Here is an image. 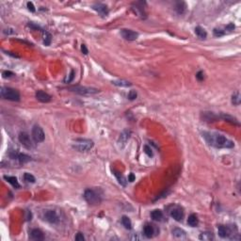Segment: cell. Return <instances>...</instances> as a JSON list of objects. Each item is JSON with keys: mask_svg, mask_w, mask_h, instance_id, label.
Returning <instances> with one entry per match:
<instances>
[{"mask_svg": "<svg viewBox=\"0 0 241 241\" xmlns=\"http://www.w3.org/2000/svg\"><path fill=\"white\" fill-rule=\"evenodd\" d=\"M2 75H3V77H5V78H7V77H11V76L14 75H13V73H12V72H11V71H4Z\"/></svg>", "mask_w": 241, "mask_h": 241, "instance_id": "cell-40", "label": "cell"}, {"mask_svg": "<svg viewBox=\"0 0 241 241\" xmlns=\"http://www.w3.org/2000/svg\"><path fill=\"white\" fill-rule=\"evenodd\" d=\"M10 157L12 159H17L21 164H25L27 163L29 161H31V157L26 154H21V153H10Z\"/></svg>", "mask_w": 241, "mask_h": 241, "instance_id": "cell-12", "label": "cell"}, {"mask_svg": "<svg viewBox=\"0 0 241 241\" xmlns=\"http://www.w3.org/2000/svg\"><path fill=\"white\" fill-rule=\"evenodd\" d=\"M199 238H200L201 240H204V241H211V240H213L215 237H214V234H213L212 232H203V233L200 234Z\"/></svg>", "mask_w": 241, "mask_h": 241, "instance_id": "cell-26", "label": "cell"}, {"mask_svg": "<svg viewBox=\"0 0 241 241\" xmlns=\"http://www.w3.org/2000/svg\"><path fill=\"white\" fill-rule=\"evenodd\" d=\"M195 33L200 39H205L207 37V33H206L205 29L201 27H195Z\"/></svg>", "mask_w": 241, "mask_h": 241, "instance_id": "cell-27", "label": "cell"}, {"mask_svg": "<svg viewBox=\"0 0 241 241\" xmlns=\"http://www.w3.org/2000/svg\"><path fill=\"white\" fill-rule=\"evenodd\" d=\"M42 219L45 221L49 222L51 224H57V223L60 222V217H59L58 213L55 210H52V209H47V210L43 211Z\"/></svg>", "mask_w": 241, "mask_h": 241, "instance_id": "cell-6", "label": "cell"}, {"mask_svg": "<svg viewBox=\"0 0 241 241\" xmlns=\"http://www.w3.org/2000/svg\"><path fill=\"white\" fill-rule=\"evenodd\" d=\"M75 239L76 241H84V240H85V237H84L83 234L77 233L76 235H75Z\"/></svg>", "mask_w": 241, "mask_h": 241, "instance_id": "cell-38", "label": "cell"}, {"mask_svg": "<svg viewBox=\"0 0 241 241\" xmlns=\"http://www.w3.org/2000/svg\"><path fill=\"white\" fill-rule=\"evenodd\" d=\"M172 235L177 239H185L186 238V233L181 228H174L172 230Z\"/></svg>", "mask_w": 241, "mask_h": 241, "instance_id": "cell-20", "label": "cell"}, {"mask_svg": "<svg viewBox=\"0 0 241 241\" xmlns=\"http://www.w3.org/2000/svg\"><path fill=\"white\" fill-rule=\"evenodd\" d=\"M27 26L29 27H31V28H33V29H40V30H42L39 26H37V25H34L33 23H28L27 24Z\"/></svg>", "mask_w": 241, "mask_h": 241, "instance_id": "cell-44", "label": "cell"}, {"mask_svg": "<svg viewBox=\"0 0 241 241\" xmlns=\"http://www.w3.org/2000/svg\"><path fill=\"white\" fill-rule=\"evenodd\" d=\"M196 77H197V79H198L199 81L204 80V78H205V76H204V73H203L202 71L198 72V73H197V75H196Z\"/></svg>", "mask_w": 241, "mask_h": 241, "instance_id": "cell-41", "label": "cell"}, {"mask_svg": "<svg viewBox=\"0 0 241 241\" xmlns=\"http://www.w3.org/2000/svg\"><path fill=\"white\" fill-rule=\"evenodd\" d=\"M43 43L45 45H49L51 42V35L46 31H43Z\"/></svg>", "mask_w": 241, "mask_h": 241, "instance_id": "cell-33", "label": "cell"}, {"mask_svg": "<svg viewBox=\"0 0 241 241\" xmlns=\"http://www.w3.org/2000/svg\"><path fill=\"white\" fill-rule=\"evenodd\" d=\"M0 95H1L3 99L13 102H18L21 98L20 92L17 89L10 87H2L1 89H0Z\"/></svg>", "mask_w": 241, "mask_h": 241, "instance_id": "cell-2", "label": "cell"}, {"mask_svg": "<svg viewBox=\"0 0 241 241\" xmlns=\"http://www.w3.org/2000/svg\"><path fill=\"white\" fill-rule=\"evenodd\" d=\"M81 51H82V53H83L84 55H87V54L89 53L86 44H82V45H81Z\"/></svg>", "mask_w": 241, "mask_h": 241, "instance_id": "cell-43", "label": "cell"}, {"mask_svg": "<svg viewBox=\"0 0 241 241\" xmlns=\"http://www.w3.org/2000/svg\"><path fill=\"white\" fill-rule=\"evenodd\" d=\"M112 84L115 86H119V87H129L132 84L126 80H114L112 81Z\"/></svg>", "mask_w": 241, "mask_h": 241, "instance_id": "cell-30", "label": "cell"}, {"mask_svg": "<svg viewBox=\"0 0 241 241\" xmlns=\"http://www.w3.org/2000/svg\"><path fill=\"white\" fill-rule=\"evenodd\" d=\"M122 223H123V225L124 226L125 229H127V230H131V229H132V222H131V220H130V219H129L128 217L123 216V218H122Z\"/></svg>", "mask_w": 241, "mask_h": 241, "instance_id": "cell-28", "label": "cell"}, {"mask_svg": "<svg viewBox=\"0 0 241 241\" xmlns=\"http://www.w3.org/2000/svg\"><path fill=\"white\" fill-rule=\"evenodd\" d=\"M169 213L170 216L176 221H181L184 218V210L179 205H171Z\"/></svg>", "mask_w": 241, "mask_h": 241, "instance_id": "cell-8", "label": "cell"}, {"mask_svg": "<svg viewBox=\"0 0 241 241\" xmlns=\"http://www.w3.org/2000/svg\"><path fill=\"white\" fill-rule=\"evenodd\" d=\"M75 71L74 70H72L71 71V74L69 75V76H67L65 79H64V82L65 83H70V82H72L73 81V79H74V77H75Z\"/></svg>", "mask_w": 241, "mask_h": 241, "instance_id": "cell-36", "label": "cell"}, {"mask_svg": "<svg viewBox=\"0 0 241 241\" xmlns=\"http://www.w3.org/2000/svg\"><path fill=\"white\" fill-rule=\"evenodd\" d=\"M151 218L155 221H162L163 218H164V215H163V212L161 210L156 209V210H153L151 212Z\"/></svg>", "mask_w": 241, "mask_h": 241, "instance_id": "cell-21", "label": "cell"}, {"mask_svg": "<svg viewBox=\"0 0 241 241\" xmlns=\"http://www.w3.org/2000/svg\"><path fill=\"white\" fill-rule=\"evenodd\" d=\"M36 98L41 103H49L51 101V99H52L51 96L48 94L47 92L43 91V90L36 91Z\"/></svg>", "mask_w": 241, "mask_h": 241, "instance_id": "cell-13", "label": "cell"}, {"mask_svg": "<svg viewBox=\"0 0 241 241\" xmlns=\"http://www.w3.org/2000/svg\"><path fill=\"white\" fill-rule=\"evenodd\" d=\"M199 223L198 217L195 214H191L187 219V224L191 227H196Z\"/></svg>", "mask_w": 241, "mask_h": 241, "instance_id": "cell-24", "label": "cell"}, {"mask_svg": "<svg viewBox=\"0 0 241 241\" xmlns=\"http://www.w3.org/2000/svg\"><path fill=\"white\" fill-rule=\"evenodd\" d=\"M94 145V143L91 139H88V138H78L75 139L73 142V148L77 151V152H87L89 151Z\"/></svg>", "mask_w": 241, "mask_h": 241, "instance_id": "cell-4", "label": "cell"}, {"mask_svg": "<svg viewBox=\"0 0 241 241\" xmlns=\"http://www.w3.org/2000/svg\"><path fill=\"white\" fill-rule=\"evenodd\" d=\"M18 139L25 148H27V149L34 148V143H33L30 136L27 132H21L18 136Z\"/></svg>", "mask_w": 241, "mask_h": 241, "instance_id": "cell-7", "label": "cell"}, {"mask_svg": "<svg viewBox=\"0 0 241 241\" xmlns=\"http://www.w3.org/2000/svg\"><path fill=\"white\" fill-rule=\"evenodd\" d=\"M213 33H214V36H215V37H221V36L225 35L226 32H225L223 29H221V28H215L214 31H213Z\"/></svg>", "mask_w": 241, "mask_h": 241, "instance_id": "cell-34", "label": "cell"}, {"mask_svg": "<svg viewBox=\"0 0 241 241\" xmlns=\"http://www.w3.org/2000/svg\"><path fill=\"white\" fill-rule=\"evenodd\" d=\"M114 174H115V176L117 177V179H118V181H119V183H120L121 185H123V186H125V185H126L125 178H124V177H123L120 172H118V171H114Z\"/></svg>", "mask_w": 241, "mask_h": 241, "instance_id": "cell-31", "label": "cell"}, {"mask_svg": "<svg viewBox=\"0 0 241 241\" xmlns=\"http://www.w3.org/2000/svg\"><path fill=\"white\" fill-rule=\"evenodd\" d=\"M92 9L97 12L102 17H107L108 14V6L103 4V3H95L92 5Z\"/></svg>", "mask_w": 241, "mask_h": 241, "instance_id": "cell-11", "label": "cell"}, {"mask_svg": "<svg viewBox=\"0 0 241 241\" xmlns=\"http://www.w3.org/2000/svg\"><path fill=\"white\" fill-rule=\"evenodd\" d=\"M143 234L144 235H145L147 238H151L154 236V234H155V228L152 224H149L147 223L145 226H144L143 228Z\"/></svg>", "mask_w": 241, "mask_h": 241, "instance_id": "cell-19", "label": "cell"}, {"mask_svg": "<svg viewBox=\"0 0 241 241\" xmlns=\"http://www.w3.org/2000/svg\"><path fill=\"white\" fill-rule=\"evenodd\" d=\"M137 91L134 90V89H132V90H130V91L128 92V98H129L130 100H135V99L137 98Z\"/></svg>", "mask_w": 241, "mask_h": 241, "instance_id": "cell-35", "label": "cell"}, {"mask_svg": "<svg viewBox=\"0 0 241 241\" xmlns=\"http://www.w3.org/2000/svg\"><path fill=\"white\" fill-rule=\"evenodd\" d=\"M130 136H131V131L130 130H124L121 133L119 138H118V144L120 145L121 148H123L126 142L128 141V139L130 138Z\"/></svg>", "mask_w": 241, "mask_h": 241, "instance_id": "cell-14", "label": "cell"}, {"mask_svg": "<svg viewBox=\"0 0 241 241\" xmlns=\"http://www.w3.org/2000/svg\"><path fill=\"white\" fill-rule=\"evenodd\" d=\"M219 118H220V119H222L223 121H225V122H227V123H232V124H234V125H237V126L240 125L238 120H237L236 118H234V117L229 115V114L221 113V114L219 116Z\"/></svg>", "mask_w": 241, "mask_h": 241, "instance_id": "cell-16", "label": "cell"}, {"mask_svg": "<svg viewBox=\"0 0 241 241\" xmlns=\"http://www.w3.org/2000/svg\"><path fill=\"white\" fill-rule=\"evenodd\" d=\"M121 35L126 41H136L138 38V33L137 32H136L132 29H127V28L122 29L121 30Z\"/></svg>", "mask_w": 241, "mask_h": 241, "instance_id": "cell-10", "label": "cell"}, {"mask_svg": "<svg viewBox=\"0 0 241 241\" xmlns=\"http://www.w3.org/2000/svg\"><path fill=\"white\" fill-rule=\"evenodd\" d=\"M203 137L208 143V145L213 146L215 148H233L234 146V143L228 139L221 134L215 133V132H204Z\"/></svg>", "mask_w": 241, "mask_h": 241, "instance_id": "cell-1", "label": "cell"}, {"mask_svg": "<svg viewBox=\"0 0 241 241\" xmlns=\"http://www.w3.org/2000/svg\"><path fill=\"white\" fill-rule=\"evenodd\" d=\"M84 199L89 205H97L102 202V196L99 194V192L91 188H88L85 190Z\"/></svg>", "mask_w": 241, "mask_h": 241, "instance_id": "cell-3", "label": "cell"}, {"mask_svg": "<svg viewBox=\"0 0 241 241\" xmlns=\"http://www.w3.org/2000/svg\"><path fill=\"white\" fill-rule=\"evenodd\" d=\"M134 180H135V175L133 173H130L129 176H128V181L129 182H133Z\"/></svg>", "mask_w": 241, "mask_h": 241, "instance_id": "cell-45", "label": "cell"}, {"mask_svg": "<svg viewBox=\"0 0 241 241\" xmlns=\"http://www.w3.org/2000/svg\"><path fill=\"white\" fill-rule=\"evenodd\" d=\"M30 238L32 240H36V241L43 240L44 239V234L40 229H33L30 232Z\"/></svg>", "mask_w": 241, "mask_h": 241, "instance_id": "cell-17", "label": "cell"}, {"mask_svg": "<svg viewBox=\"0 0 241 241\" xmlns=\"http://www.w3.org/2000/svg\"><path fill=\"white\" fill-rule=\"evenodd\" d=\"M24 179H25V181H27V183H35L36 182V179H35V177L32 175V174H30V173H28V172H26L25 174H24Z\"/></svg>", "mask_w": 241, "mask_h": 241, "instance_id": "cell-32", "label": "cell"}, {"mask_svg": "<svg viewBox=\"0 0 241 241\" xmlns=\"http://www.w3.org/2000/svg\"><path fill=\"white\" fill-rule=\"evenodd\" d=\"M32 137L36 142H42L45 139V134L42 128L39 125H34L32 128Z\"/></svg>", "mask_w": 241, "mask_h": 241, "instance_id": "cell-9", "label": "cell"}, {"mask_svg": "<svg viewBox=\"0 0 241 241\" xmlns=\"http://www.w3.org/2000/svg\"><path fill=\"white\" fill-rule=\"evenodd\" d=\"M234 29V24H229V25H227L226 27H225V30H228V31H233ZM224 30V31H225Z\"/></svg>", "mask_w": 241, "mask_h": 241, "instance_id": "cell-42", "label": "cell"}, {"mask_svg": "<svg viewBox=\"0 0 241 241\" xmlns=\"http://www.w3.org/2000/svg\"><path fill=\"white\" fill-rule=\"evenodd\" d=\"M144 152H145V154H146L148 157H153L152 149H151L148 145H145V146H144Z\"/></svg>", "mask_w": 241, "mask_h": 241, "instance_id": "cell-37", "label": "cell"}, {"mask_svg": "<svg viewBox=\"0 0 241 241\" xmlns=\"http://www.w3.org/2000/svg\"><path fill=\"white\" fill-rule=\"evenodd\" d=\"M27 6L28 11H30V12H34L36 11V9H35V7H34V5H33L32 2H27Z\"/></svg>", "mask_w": 241, "mask_h": 241, "instance_id": "cell-39", "label": "cell"}, {"mask_svg": "<svg viewBox=\"0 0 241 241\" xmlns=\"http://www.w3.org/2000/svg\"><path fill=\"white\" fill-rule=\"evenodd\" d=\"M132 11L140 18L145 17V12H144L143 6H139V2L134 3V6L132 7Z\"/></svg>", "mask_w": 241, "mask_h": 241, "instance_id": "cell-18", "label": "cell"}, {"mask_svg": "<svg viewBox=\"0 0 241 241\" xmlns=\"http://www.w3.org/2000/svg\"><path fill=\"white\" fill-rule=\"evenodd\" d=\"M186 10V4L185 2L181 1V2H177V3L175 4V11H176V12H177L178 14H183V13H185Z\"/></svg>", "mask_w": 241, "mask_h": 241, "instance_id": "cell-25", "label": "cell"}, {"mask_svg": "<svg viewBox=\"0 0 241 241\" xmlns=\"http://www.w3.org/2000/svg\"><path fill=\"white\" fill-rule=\"evenodd\" d=\"M69 90L80 95H92L99 92L98 89L90 88V87H83V86H73L69 88Z\"/></svg>", "mask_w": 241, "mask_h": 241, "instance_id": "cell-5", "label": "cell"}, {"mask_svg": "<svg viewBox=\"0 0 241 241\" xmlns=\"http://www.w3.org/2000/svg\"><path fill=\"white\" fill-rule=\"evenodd\" d=\"M4 179H5L8 183H10L13 187H15V188H20V185H19L18 180H17V178H16V177H14V176H8V175H5V176H4Z\"/></svg>", "mask_w": 241, "mask_h": 241, "instance_id": "cell-23", "label": "cell"}, {"mask_svg": "<svg viewBox=\"0 0 241 241\" xmlns=\"http://www.w3.org/2000/svg\"><path fill=\"white\" fill-rule=\"evenodd\" d=\"M232 104L234 106L240 105V93L238 91L232 95Z\"/></svg>", "mask_w": 241, "mask_h": 241, "instance_id": "cell-29", "label": "cell"}, {"mask_svg": "<svg viewBox=\"0 0 241 241\" xmlns=\"http://www.w3.org/2000/svg\"><path fill=\"white\" fill-rule=\"evenodd\" d=\"M202 116L205 122H215L219 119V116L215 115L213 112H203Z\"/></svg>", "mask_w": 241, "mask_h": 241, "instance_id": "cell-22", "label": "cell"}, {"mask_svg": "<svg viewBox=\"0 0 241 241\" xmlns=\"http://www.w3.org/2000/svg\"><path fill=\"white\" fill-rule=\"evenodd\" d=\"M232 230L229 226H224V225H219L218 227V234L220 237L222 238H226L229 237L232 234Z\"/></svg>", "mask_w": 241, "mask_h": 241, "instance_id": "cell-15", "label": "cell"}]
</instances>
